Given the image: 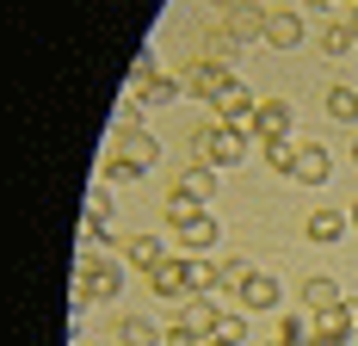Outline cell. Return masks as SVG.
<instances>
[{"label":"cell","mask_w":358,"mask_h":346,"mask_svg":"<svg viewBox=\"0 0 358 346\" xmlns=\"http://www.w3.org/2000/svg\"><path fill=\"white\" fill-rule=\"evenodd\" d=\"M185 148H192V161L198 167H241V155H248V142L241 130H229V124H198V130H185Z\"/></svg>","instance_id":"cell-1"},{"label":"cell","mask_w":358,"mask_h":346,"mask_svg":"<svg viewBox=\"0 0 358 346\" xmlns=\"http://www.w3.org/2000/svg\"><path fill=\"white\" fill-rule=\"evenodd\" d=\"M155 161H161V142L148 137V130H124V137L111 142V155L99 161V173L106 179H143Z\"/></svg>","instance_id":"cell-2"},{"label":"cell","mask_w":358,"mask_h":346,"mask_svg":"<svg viewBox=\"0 0 358 346\" xmlns=\"http://www.w3.org/2000/svg\"><path fill=\"white\" fill-rule=\"evenodd\" d=\"M117 291H124V272L111 260H99V254L74 260V303H111Z\"/></svg>","instance_id":"cell-3"},{"label":"cell","mask_w":358,"mask_h":346,"mask_svg":"<svg viewBox=\"0 0 358 346\" xmlns=\"http://www.w3.org/2000/svg\"><path fill=\"white\" fill-rule=\"evenodd\" d=\"M358 328V303H334V310H315L309 321V346H346Z\"/></svg>","instance_id":"cell-4"},{"label":"cell","mask_w":358,"mask_h":346,"mask_svg":"<svg viewBox=\"0 0 358 346\" xmlns=\"http://www.w3.org/2000/svg\"><path fill=\"white\" fill-rule=\"evenodd\" d=\"M229 81H235V74H229V62H216V56H192L185 74H179V87H185L192 99H216Z\"/></svg>","instance_id":"cell-5"},{"label":"cell","mask_w":358,"mask_h":346,"mask_svg":"<svg viewBox=\"0 0 358 346\" xmlns=\"http://www.w3.org/2000/svg\"><path fill=\"white\" fill-rule=\"evenodd\" d=\"M222 32L235 37L241 50H248V43H266V6H253V0L229 6V13H222Z\"/></svg>","instance_id":"cell-6"},{"label":"cell","mask_w":358,"mask_h":346,"mask_svg":"<svg viewBox=\"0 0 358 346\" xmlns=\"http://www.w3.org/2000/svg\"><path fill=\"white\" fill-rule=\"evenodd\" d=\"M216 118H222V124H229V130H241V124H253V111H259V99H253L248 87H241V81H229V87H222V93H216Z\"/></svg>","instance_id":"cell-7"},{"label":"cell","mask_w":358,"mask_h":346,"mask_svg":"<svg viewBox=\"0 0 358 346\" xmlns=\"http://www.w3.org/2000/svg\"><path fill=\"white\" fill-rule=\"evenodd\" d=\"M296 186H327L334 179V161H327V142H296V167H290Z\"/></svg>","instance_id":"cell-8"},{"label":"cell","mask_w":358,"mask_h":346,"mask_svg":"<svg viewBox=\"0 0 358 346\" xmlns=\"http://www.w3.org/2000/svg\"><path fill=\"white\" fill-rule=\"evenodd\" d=\"M173 235H179V247H216V216L210 210H185V216H173Z\"/></svg>","instance_id":"cell-9"},{"label":"cell","mask_w":358,"mask_h":346,"mask_svg":"<svg viewBox=\"0 0 358 346\" xmlns=\"http://www.w3.org/2000/svg\"><path fill=\"white\" fill-rule=\"evenodd\" d=\"M253 137L259 142H285L290 137V105L285 99H259V111H253Z\"/></svg>","instance_id":"cell-10"},{"label":"cell","mask_w":358,"mask_h":346,"mask_svg":"<svg viewBox=\"0 0 358 346\" xmlns=\"http://www.w3.org/2000/svg\"><path fill=\"white\" fill-rule=\"evenodd\" d=\"M179 328H192L198 340H210L216 328H222V310H216L210 297H185V310H179Z\"/></svg>","instance_id":"cell-11"},{"label":"cell","mask_w":358,"mask_h":346,"mask_svg":"<svg viewBox=\"0 0 358 346\" xmlns=\"http://www.w3.org/2000/svg\"><path fill=\"white\" fill-rule=\"evenodd\" d=\"M266 43H272V50H296V43H303V19H296L290 6H272V13H266Z\"/></svg>","instance_id":"cell-12"},{"label":"cell","mask_w":358,"mask_h":346,"mask_svg":"<svg viewBox=\"0 0 358 346\" xmlns=\"http://www.w3.org/2000/svg\"><path fill=\"white\" fill-rule=\"evenodd\" d=\"M148 284H155V297H173V303H179V297H192V284H185V260H173V254L148 272Z\"/></svg>","instance_id":"cell-13"},{"label":"cell","mask_w":358,"mask_h":346,"mask_svg":"<svg viewBox=\"0 0 358 346\" xmlns=\"http://www.w3.org/2000/svg\"><path fill=\"white\" fill-rule=\"evenodd\" d=\"M346 223H352V216H340V210H309V223H303V235H309L315 247H334L340 235H346Z\"/></svg>","instance_id":"cell-14"},{"label":"cell","mask_w":358,"mask_h":346,"mask_svg":"<svg viewBox=\"0 0 358 346\" xmlns=\"http://www.w3.org/2000/svg\"><path fill=\"white\" fill-rule=\"evenodd\" d=\"M111 346H161V328L143 321V315H124V321L111 328Z\"/></svg>","instance_id":"cell-15"},{"label":"cell","mask_w":358,"mask_h":346,"mask_svg":"<svg viewBox=\"0 0 358 346\" xmlns=\"http://www.w3.org/2000/svg\"><path fill=\"white\" fill-rule=\"evenodd\" d=\"M241 303H248V310H278V278L253 272L248 284H241Z\"/></svg>","instance_id":"cell-16"},{"label":"cell","mask_w":358,"mask_h":346,"mask_svg":"<svg viewBox=\"0 0 358 346\" xmlns=\"http://www.w3.org/2000/svg\"><path fill=\"white\" fill-rule=\"evenodd\" d=\"M296 297H303V303H309V310H334V303H346V297H340V284H334V278H303V291H296Z\"/></svg>","instance_id":"cell-17"},{"label":"cell","mask_w":358,"mask_h":346,"mask_svg":"<svg viewBox=\"0 0 358 346\" xmlns=\"http://www.w3.org/2000/svg\"><path fill=\"white\" fill-rule=\"evenodd\" d=\"M161 260H167V247L155 242V235H130V266H136V272H155Z\"/></svg>","instance_id":"cell-18"},{"label":"cell","mask_w":358,"mask_h":346,"mask_svg":"<svg viewBox=\"0 0 358 346\" xmlns=\"http://www.w3.org/2000/svg\"><path fill=\"white\" fill-rule=\"evenodd\" d=\"M327 118H340V124H358V93L352 87H327Z\"/></svg>","instance_id":"cell-19"},{"label":"cell","mask_w":358,"mask_h":346,"mask_svg":"<svg viewBox=\"0 0 358 346\" xmlns=\"http://www.w3.org/2000/svg\"><path fill=\"white\" fill-rule=\"evenodd\" d=\"M259 155H266V167H272V173H290V167H296V142H259Z\"/></svg>","instance_id":"cell-20"},{"label":"cell","mask_w":358,"mask_h":346,"mask_svg":"<svg viewBox=\"0 0 358 346\" xmlns=\"http://www.w3.org/2000/svg\"><path fill=\"white\" fill-rule=\"evenodd\" d=\"M352 43H358V37H352V25H346V19H334V25H322V50H327V56H346Z\"/></svg>","instance_id":"cell-21"},{"label":"cell","mask_w":358,"mask_h":346,"mask_svg":"<svg viewBox=\"0 0 358 346\" xmlns=\"http://www.w3.org/2000/svg\"><path fill=\"white\" fill-rule=\"evenodd\" d=\"M179 93H185V87H179V81H167V74H155V81H148L143 93H136V99H143V105H173Z\"/></svg>","instance_id":"cell-22"},{"label":"cell","mask_w":358,"mask_h":346,"mask_svg":"<svg viewBox=\"0 0 358 346\" xmlns=\"http://www.w3.org/2000/svg\"><path fill=\"white\" fill-rule=\"evenodd\" d=\"M248 278H253V266L241 260V254H229V260H222V291H235V297H241V284H248Z\"/></svg>","instance_id":"cell-23"},{"label":"cell","mask_w":358,"mask_h":346,"mask_svg":"<svg viewBox=\"0 0 358 346\" xmlns=\"http://www.w3.org/2000/svg\"><path fill=\"white\" fill-rule=\"evenodd\" d=\"M124 130H143V99H130V93L117 99V137Z\"/></svg>","instance_id":"cell-24"},{"label":"cell","mask_w":358,"mask_h":346,"mask_svg":"<svg viewBox=\"0 0 358 346\" xmlns=\"http://www.w3.org/2000/svg\"><path fill=\"white\" fill-rule=\"evenodd\" d=\"M99 242H106V223L99 216H80V254H93Z\"/></svg>","instance_id":"cell-25"},{"label":"cell","mask_w":358,"mask_h":346,"mask_svg":"<svg viewBox=\"0 0 358 346\" xmlns=\"http://www.w3.org/2000/svg\"><path fill=\"white\" fill-rule=\"evenodd\" d=\"M210 340H229V346H241V340H248V321H241V315H222V328H216Z\"/></svg>","instance_id":"cell-26"},{"label":"cell","mask_w":358,"mask_h":346,"mask_svg":"<svg viewBox=\"0 0 358 346\" xmlns=\"http://www.w3.org/2000/svg\"><path fill=\"white\" fill-rule=\"evenodd\" d=\"M278 340H285V346H303V340H309V321L285 315V321H278Z\"/></svg>","instance_id":"cell-27"},{"label":"cell","mask_w":358,"mask_h":346,"mask_svg":"<svg viewBox=\"0 0 358 346\" xmlns=\"http://www.w3.org/2000/svg\"><path fill=\"white\" fill-rule=\"evenodd\" d=\"M161 346H204V340H198V334H192V328H179V321H173V328H167V334H161Z\"/></svg>","instance_id":"cell-28"},{"label":"cell","mask_w":358,"mask_h":346,"mask_svg":"<svg viewBox=\"0 0 358 346\" xmlns=\"http://www.w3.org/2000/svg\"><path fill=\"white\" fill-rule=\"evenodd\" d=\"M87 216H99V223H106V216H111V198H106V186H99V192L87 198Z\"/></svg>","instance_id":"cell-29"},{"label":"cell","mask_w":358,"mask_h":346,"mask_svg":"<svg viewBox=\"0 0 358 346\" xmlns=\"http://www.w3.org/2000/svg\"><path fill=\"white\" fill-rule=\"evenodd\" d=\"M346 25H352V37H358V0H352V6H346Z\"/></svg>","instance_id":"cell-30"},{"label":"cell","mask_w":358,"mask_h":346,"mask_svg":"<svg viewBox=\"0 0 358 346\" xmlns=\"http://www.w3.org/2000/svg\"><path fill=\"white\" fill-rule=\"evenodd\" d=\"M210 6H222V13H229V6H241V0H210Z\"/></svg>","instance_id":"cell-31"},{"label":"cell","mask_w":358,"mask_h":346,"mask_svg":"<svg viewBox=\"0 0 358 346\" xmlns=\"http://www.w3.org/2000/svg\"><path fill=\"white\" fill-rule=\"evenodd\" d=\"M204 346H229V340H204Z\"/></svg>","instance_id":"cell-32"},{"label":"cell","mask_w":358,"mask_h":346,"mask_svg":"<svg viewBox=\"0 0 358 346\" xmlns=\"http://www.w3.org/2000/svg\"><path fill=\"white\" fill-rule=\"evenodd\" d=\"M352 229H358V205H352Z\"/></svg>","instance_id":"cell-33"},{"label":"cell","mask_w":358,"mask_h":346,"mask_svg":"<svg viewBox=\"0 0 358 346\" xmlns=\"http://www.w3.org/2000/svg\"><path fill=\"white\" fill-rule=\"evenodd\" d=\"M315 6H334V0H315Z\"/></svg>","instance_id":"cell-34"},{"label":"cell","mask_w":358,"mask_h":346,"mask_svg":"<svg viewBox=\"0 0 358 346\" xmlns=\"http://www.w3.org/2000/svg\"><path fill=\"white\" fill-rule=\"evenodd\" d=\"M352 161H358V142H352Z\"/></svg>","instance_id":"cell-35"},{"label":"cell","mask_w":358,"mask_h":346,"mask_svg":"<svg viewBox=\"0 0 358 346\" xmlns=\"http://www.w3.org/2000/svg\"><path fill=\"white\" fill-rule=\"evenodd\" d=\"M272 346H285V340H272Z\"/></svg>","instance_id":"cell-36"}]
</instances>
